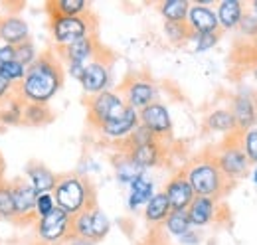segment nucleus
<instances>
[{
    "label": "nucleus",
    "mask_w": 257,
    "mask_h": 245,
    "mask_svg": "<svg viewBox=\"0 0 257 245\" xmlns=\"http://www.w3.org/2000/svg\"><path fill=\"white\" fill-rule=\"evenodd\" d=\"M52 194H54L56 206L71 217L97 206L95 188H93L91 180L77 172L58 176V182H56V188Z\"/></svg>",
    "instance_id": "7ed1b4c3"
},
{
    "label": "nucleus",
    "mask_w": 257,
    "mask_h": 245,
    "mask_svg": "<svg viewBox=\"0 0 257 245\" xmlns=\"http://www.w3.org/2000/svg\"><path fill=\"white\" fill-rule=\"evenodd\" d=\"M30 40V24L18 14L0 12V42L8 46H20Z\"/></svg>",
    "instance_id": "a211bd4d"
},
{
    "label": "nucleus",
    "mask_w": 257,
    "mask_h": 245,
    "mask_svg": "<svg viewBox=\"0 0 257 245\" xmlns=\"http://www.w3.org/2000/svg\"><path fill=\"white\" fill-rule=\"evenodd\" d=\"M162 30H164V36H166V40H168L170 44H174V46L188 44L190 30H188L186 22H184V24H172V22H164Z\"/></svg>",
    "instance_id": "f704fd0d"
},
{
    "label": "nucleus",
    "mask_w": 257,
    "mask_h": 245,
    "mask_svg": "<svg viewBox=\"0 0 257 245\" xmlns=\"http://www.w3.org/2000/svg\"><path fill=\"white\" fill-rule=\"evenodd\" d=\"M247 6H249V10L255 14V18H257V0H253V2H247Z\"/></svg>",
    "instance_id": "c03bdc74"
},
{
    "label": "nucleus",
    "mask_w": 257,
    "mask_h": 245,
    "mask_svg": "<svg viewBox=\"0 0 257 245\" xmlns=\"http://www.w3.org/2000/svg\"><path fill=\"white\" fill-rule=\"evenodd\" d=\"M237 30L241 32V36H245V38H251V40H253V38L257 36V18H255V14L249 10V6H245L243 18H241V22H239Z\"/></svg>",
    "instance_id": "58836bf2"
},
{
    "label": "nucleus",
    "mask_w": 257,
    "mask_h": 245,
    "mask_svg": "<svg viewBox=\"0 0 257 245\" xmlns=\"http://www.w3.org/2000/svg\"><path fill=\"white\" fill-rule=\"evenodd\" d=\"M71 215L56 208L52 214L36 219L34 223V239L36 245H60L71 237Z\"/></svg>",
    "instance_id": "0eeeda50"
},
{
    "label": "nucleus",
    "mask_w": 257,
    "mask_h": 245,
    "mask_svg": "<svg viewBox=\"0 0 257 245\" xmlns=\"http://www.w3.org/2000/svg\"><path fill=\"white\" fill-rule=\"evenodd\" d=\"M89 2L85 0H52L46 2L48 16H62V18H73V16H85L89 14Z\"/></svg>",
    "instance_id": "a878e982"
},
{
    "label": "nucleus",
    "mask_w": 257,
    "mask_h": 245,
    "mask_svg": "<svg viewBox=\"0 0 257 245\" xmlns=\"http://www.w3.org/2000/svg\"><path fill=\"white\" fill-rule=\"evenodd\" d=\"M12 190V200H14V210H16V219L20 221H32L34 219V206L38 194L26 180H14L10 182Z\"/></svg>",
    "instance_id": "6ab92c4d"
},
{
    "label": "nucleus",
    "mask_w": 257,
    "mask_h": 245,
    "mask_svg": "<svg viewBox=\"0 0 257 245\" xmlns=\"http://www.w3.org/2000/svg\"><path fill=\"white\" fill-rule=\"evenodd\" d=\"M105 52V48L99 44L97 36H87L71 46H67L64 50L56 52L62 63H79V65H87L91 60H95L97 56H101Z\"/></svg>",
    "instance_id": "2eb2a0df"
},
{
    "label": "nucleus",
    "mask_w": 257,
    "mask_h": 245,
    "mask_svg": "<svg viewBox=\"0 0 257 245\" xmlns=\"http://www.w3.org/2000/svg\"><path fill=\"white\" fill-rule=\"evenodd\" d=\"M216 2H190L186 26L190 34H220L216 10Z\"/></svg>",
    "instance_id": "4468645a"
},
{
    "label": "nucleus",
    "mask_w": 257,
    "mask_h": 245,
    "mask_svg": "<svg viewBox=\"0 0 257 245\" xmlns=\"http://www.w3.org/2000/svg\"><path fill=\"white\" fill-rule=\"evenodd\" d=\"M204 129L208 133H216V135H225V137H231L237 133V125L235 119L229 111V107H218V109H212L206 119H204Z\"/></svg>",
    "instance_id": "b1692460"
},
{
    "label": "nucleus",
    "mask_w": 257,
    "mask_h": 245,
    "mask_svg": "<svg viewBox=\"0 0 257 245\" xmlns=\"http://www.w3.org/2000/svg\"><path fill=\"white\" fill-rule=\"evenodd\" d=\"M117 93L123 97L125 105L135 109V111H143L145 107H149L151 103L159 101V85L155 83V79L147 73H131L128 77L123 79V83L119 85Z\"/></svg>",
    "instance_id": "423d86ee"
},
{
    "label": "nucleus",
    "mask_w": 257,
    "mask_h": 245,
    "mask_svg": "<svg viewBox=\"0 0 257 245\" xmlns=\"http://www.w3.org/2000/svg\"><path fill=\"white\" fill-rule=\"evenodd\" d=\"M162 194L166 196L172 212H186L190 208L192 200L196 198L194 196V190L190 188L188 180H186V176L182 174V170L176 172L168 182L164 184Z\"/></svg>",
    "instance_id": "dca6fc26"
},
{
    "label": "nucleus",
    "mask_w": 257,
    "mask_h": 245,
    "mask_svg": "<svg viewBox=\"0 0 257 245\" xmlns=\"http://www.w3.org/2000/svg\"><path fill=\"white\" fill-rule=\"evenodd\" d=\"M109 231H111V219L97 206L73 215V219H71V235L81 237V239L91 241L95 245L103 241L109 235Z\"/></svg>",
    "instance_id": "1a4fd4ad"
},
{
    "label": "nucleus",
    "mask_w": 257,
    "mask_h": 245,
    "mask_svg": "<svg viewBox=\"0 0 257 245\" xmlns=\"http://www.w3.org/2000/svg\"><path fill=\"white\" fill-rule=\"evenodd\" d=\"M54 121V113L48 105H24V122L30 127H42Z\"/></svg>",
    "instance_id": "7c9ffc66"
},
{
    "label": "nucleus",
    "mask_w": 257,
    "mask_h": 245,
    "mask_svg": "<svg viewBox=\"0 0 257 245\" xmlns=\"http://www.w3.org/2000/svg\"><path fill=\"white\" fill-rule=\"evenodd\" d=\"M182 174L186 176L190 188L194 190V196H206V198L220 200L231 188V184H227L224 174L220 172V168H218V164H216L210 151L192 158L184 166Z\"/></svg>",
    "instance_id": "f03ea898"
},
{
    "label": "nucleus",
    "mask_w": 257,
    "mask_h": 245,
    "mask_svg": "<svg viewBox=\"0 0 257 245\" xmlns=\"http://www.w3.org/2000/svg\"><path fill=\"white\" fill-rule=\"evenodd\" d=\"M155 182L153 178L147 174H143L141 178H137L133 184H128V194H127V208L131 212H139L145 208V204L155 196Z\"/></svg>",
    "instance_id": "5701e85b"
},
{
    "label": "nucleus",
    "mask_w": 257,
    "mask_h": 245,
    "mask_svg": "<svg viewBox=\"0 0 257 245\" xmlns=\"http://www.w3.org/2000/svg\"><path fill=\"white\" fill-rule=\"evenodd\" d=\"M251 73H253V81L257 83V60L253 61V67H251Z\"/></svg>",
    "instance_id": "a18cd8bd"
},
{
    "label": "nucleus",
    "mask_w": 257,
    "mask_h": 245,
    "mask_svg": "<svg viewBox=\"0 0 257 245\" xmlns=\"http://www.w3.org/2000/svg\"><path fill=\"white\" fill-rule=\"evenodd\" d=\"M137 127H139V111H135V109L127 107L125 113H123L121 117H117V119H113V121L101 125V127L95 129V131L101 135V139H105V141H109V143H115V145H121V147H123L125 141L133 135V131H135Z\"/></svg>",
    "instance_id": "ddd939ff"
},
{
    "label": "nucleus",
    "mask_w": 257,
    "mask_h": 245,
    "mask_svg": "<svg viewBox=\"0 0 257 245\" xmlns=\"http://www.w3.org/2000/svg\"><path fill=\"white\" fill-rule=\"evenodd\" d=\"M60 245H95V243H91V241H85V239H81V237L71 235V237H67L64 243H60Z\"/></svg>",
    "instance_id": "37998d69"
},
{
    "label": "nucleus",
    "mask_w": 257,
    "mask_h": 245,
    "mask_svg": "<svg viewBox=\"0 0 257 245\" xmlns=\"http://www.w3.org/2000/svg\"><path fill=\"white\" fill-rule=\"evenodd\" d=\"M162 227L166 229L168 235H174V237L178 239V237L184 235L188 229H192V223H190L188 212H170L168 217L164 219Z\"/></svg>",
    "instance_id": "c756f323"
},
{
    "label": "nucleus",
    "mask_w": 257,
    "mask_h": 245,
    "mask_svg": "<svg viewBox=\"0 0 257 245\" xmlns=\"http://www.w3.org/2000/svg\"><path fill=\"white\" fill-rule=\"evenodd\" d=\"M251 178H253V182L257 184V166H255V170H253V174H251Z\"/></svg>",
    "instance_id": "49530a36"
},
{
    "label": "nucleus",
    "mask_w": 257,
    "mask_h": 245,
    "mask_svg": "<svg viewBox=\"0 0 257 245\" xmlns=\"http://www.w3.org/2000/svg\"><path fill=\"white\" fill-rule=\"evenodd\" d=\"M22 122H24V103L16 95L0 103V125L16 127Z\"/></svg>",
    "instance_id": "c85d7f7f"
},
{
    "label": "nucleus",
    "mask_w": 257,
    "mask_h": 245,
    "mask_svg": "<svg viewBox=\"0 0 257 245\" xmlns=\"http://www.w3.org/2000/svg\"><path fill=\"white\" fill-rule=\"evenodd\" d=\"M218 42H220V34H190L188 38V44L192 46L194 54L210 52Z\"/></svg>",
    "instance_id": "72a5a7b5"
},
{
    "label": "nucleus",
    "mask_w": 257,
    "mask_h": 245,
    "mask_svg": "<svg viewBox=\"0 0 257 245\" xmlns=\"http://www.w3.org/2000/svg\"><path fill=\"white\" fill-rule=\"evenodd\" d=\"M139 125H143L159 141L170 137L172 135V129H174L170 109L164 103H161V101H155L149 107H145L143 111H139Z\"/></svg>",
    "instance_id": "9b49d317"
},
{
    "label": "nucleus",
    "mask_w": 257,
    "mask_h": 245,
    "mask_svg": "<svg viewBox=\"0 0 257 245\" xmlns=\"http://www.w3.org/2000/svg\"><path fill=\"white\" fill-rule=\"evenodd\" d=\"M24 180L32 186L36 194H50L56 188L58 174L40 162H30L24 170Z\"/></svg>",
    "instance_id": "412c9836"
},
{
    "label": "nucleus",
    "mask_w": 257,
    "mask_h": 245,
    "mask_svg": "<svg viewBox=\"0 0 257 245\" xmlns=\"http://www.w3.org/2000/svg\"><path fill=\"white\" fill-rule=\"evenodd\" d=\"M64 81V63L54 50H46L40 52L30 67H26V75L16 87V97L24 105H50V101L62 91Z\"/></svg>",
    "instance_id": "f257e3e1"
},
{
    "label": "nucleus",
    "mask_w": 257,
    "mask_h": 245,
    "mask_svg": "<svg viewBox=\"0 0 257 245\" xmlns=\"http://www.w3.org/2000/svg\"><path fill=\"white\" fill-rule=\"evenodd\" d=\"M178 241L182 245H200L202 243V235H200V231L198 229H188L184 235H180L178 237Z\"/></svg>",
    "instance_id": "ea45409f"
},
{
    "label": "nucleus",
    "mask_w": 257,
    "mask_h": 245,
    "mask_svg": "<svg viewBox=\"0 0 257 245\" xmlns=\"http://www.w3.org/2000/svg\"><path fill=\"white\" fill-rule=\"evenodd\" d=\"M113 83V71H111V61L107 58V50L97 56L95 60H91L79 79V85L85 93V97H93L103 91H109Z\"/></svg>",
    "instance_id": "9d476101"
},
{
    "label": "nucleus",
    "mask_w": 257,
    "mask_h": 245,
    "mask_svg": "<svg viewBox=\"0 0 257 245\" xmlns=\"http://www.w3.org/2000/svg\"><path fill=\"white\" fill-rule=\"evenodd\" d=\"M220 210L222 204L216 198H206V196H196L190 204V208L186 210L190 223L194 229H204L208 225H212L214 221L220 219Z\"/></svg>",
    "instance_id": "f3484780"
},
{
    "label": "nucleus",
    "mask_w": 257,
    "mask_h": 245,
    "mask_svg": "<svg viewBox=\"0 0 257 245\" xmlns=\"http://www.w3.org/2000/svg\"><path fill=\"white\" fill-rule=\"evenodd\" d=\"M0 75H2L10 85L18 87V85L22 83L24 75H26V67H24L22 63H18L16 60H12V61H8V63H4V65L0 67Z\"/></svg>",
    "instance_id": "c9c22d12"
},
{
    "label": "nucleus",
    "mask_w": 257,
    "mask_h": 245,
    "mask_svg": "<svg viewBox=\"0 0 257 245\" xmlns=\"http://www.w3.org/2000/svg\"><path fill=\"white\" fill-rule=\"evenodd\" d=\"M38 56H40V52H38V48H36V44L32 40H28V42H24V44L14 48V60L18 63H22L24 67H30L34 61L38 60Z\"/></svg>",
    "instance_id": "e433bc0d"
},
{
    "label": "nucleus",
    "mask_w": 257,
    "mask_h": 245,
    "mask_svg": "<svg viewBox=\"0 0 257 245\" xmlns=\"http://www.w3.org/2000/svg\"><path fill=\"white\" fill-rule=\"evenodd\" d=\"M253 50H255V54H257V36L253 38Z\"/></svg>",
    "instance_id": "de8ad7c7"
},
{
    "label": "nucleus",
    "mask_w": 257,
    "mask_h": 245,
    "mask_svg": "<svg viewBox=\"0 0 257 245\" xmlns=\"http://www.w3.org/2000/svg\"><path fill=\"white\" fill-rule=\"evenodd\" d=\"M131 156V160L141 166L145 172L151 170V168H157L164 162V149H162L161 141H153L149 145H143V147H135V149H128L123 151Z\"/></svg>",
    "instance_id": "4be33fe9"
},
{
    "label": "nucleus",
    "mask_w": 257,
    "mask_h": 245,
    "mask_svg": "<svg viewBox=\"0 0 257 245\" xmlns=\"http://www.w3.org/2000/svg\"><path fill=\"white\" fill-rule=\"evenodd\" d=\"M2 6H4V2H0V8H2Z\"/></svg>",
    "instance_id": "09e8293b"
},
{
    "label": "nucleus",
    "mask_w": 257,
    "mask_h": 245,
    "mask_svg": "<svg viewBox=\"0 0 257 245\" xmlns=\"http://www.w3.org/2000/svg\"><path fill=\"white\" fill-rule=\"evenodd\" d=\"M12 95H16V87L10 85V83L0 75V103L6 101V99H10Z\"/></svg>",
    "instance_id": "a19ab883"
},
{
    "label": "nucleus",
    "mask_w": 257,
    "mask_h": 245,
    "mask_svg": "<svg viewBox=\"0 0 257 245\" xmlns=\"http://www.w3.org/2000/svg\"><path fill=\"white\" fill-rule=\"evenodd\" d=\"M95 28L97 22L93 14L73 16V18L50 16V36L54 42V52H60L87 36H95Z\"/></svg>",
    "instance_id": "20e7f679"
},
{
    "label": "nucleus",
    "mask_w": 257,
    "mask_h": 245,
    "mask_svg": "<svg viewBox=\"0 0 257 245\" xmlns=\"http://www.w3.org/2000/svg\"><path fill=\"white\" fill-rule=\"evenodd\" d=\"M0 219H4V221L16 219L12 190H10V184H4V182H0Z\"/></svg>",
    "instance_id": "473e14b6"
},
{
    "label": "nucleus",
    "mask_w": 257,
    "mask_h": 245,
    "mask_svg": "<svg viewBox=\"0 0 257 245\" xmlns=\"http://www.w3.org/2000/svg\"><path fill=\"white\" fill-rule=\"evenodd\" d=\"M113 172H115V178H117V182L123 184V186H128V184H133L137 178H141L143 174H147L141 166H137L133 160H131V156L127 153H121L115 154L113 156Z\"/></svg>",
    "instance_id": "393cba45"
},
{
    "label": "nucleus",
    "mask_w": 257,
    "mask_h": 245,
    "mask_svg": "<svg viewBox=\"0 0 257 245\" xmlns=\"http://www.w3.org/2000/svg\"><path fill=\"white\" fill-rule=\"evenodd\" d=\"M229 111L235 119L237 133L253 129L257 125V93L249 89H241L231 97Z\"/></svg>",
    "instance_id": "f8f14e48"
},
{
    "label": "nucleus",
    "mask_w": 257,
    "mask_h": 245,
    "mask_svg": "<svg viewBox=\"0 0 257 245\" xmlns=\"http://www.w3.org/2000/svg\"><path fill=\"white\" fill-rule=\"evenodd\" d=\"M245 6H247V2H241V0H220V2H216L214 10H216L220 32L237 30V26L243 18Z\"/></svg>",
    "instance_id": "aec40b11"
},
{
    "label": "nucleus",
    "mask_w": 257,
    "mask_h": 245,
    "mask_svg": "<svg viewBox=\"0 0 257 245\" xmlns=\"http://www.w3.org/2000/svg\"><path fill=\"white\" fill-rule=\"evenodd\" d=\"M235 135L225 137V141H222L216 149L210 151L216 164H218V168H220V172L224 174L227 184H231V186L239 182V180H243L249 174V168H251L249 160L245 158L243 151L239 149V143H237Z\"/></svg>",
    "instance_id": "39448f33"
},
{
    "label": "nucleus",
    "mask_w": 257,
    "mask_h": 245,
    "mask_svg": "<svg viewBox=\"0 0 257 245\" xmlns=\"http://www.w3.org/2000/svg\"><path fill=\"white\" fill-rule=\"evenodd\" d=\"M56 200H54V194H38L36 198V206H34V219H40L44 215L52 214L56 210Z\"/></svg>",
    "instance_id": "4c0bfd02"
},
{
    "label": "nucleus",
    "mask_w": 257,
    "mask_h": 245,
    "mask_svg": "<svg viewBox=\"0 0 257 245\" xmlns=\"http://www.w3.org/2000/svg\"><path fill=\"white\" fill-rule=\"evenodd\" d=\"M85 109H87V121L93 129H99L101 125L121 117L127 109L123 97L115 89L103 91L93 97H85Z\"/></svg>",
    "instance_id": "6e6552de"
},
{
    "label": "nucleus",
    "mask_w": 257,
    "mask_h": 245,
    "mask_svg": "<svg viewBox=\"0 0 257 245\" xmlns=\"http://www.w3.org/2000/svg\"><path fill=\"white\" fill-rule=\"evenodd\" d=\"M235 137H237L239 149L243 151L245 158L249 160V164H257V127L247 129V131H241Z\"/></svg>",
    "instance_id": "2f4dec72"
},
{
    "label": "nucleus",
    "mask_w": 257,
    "mask_h": 245,
    "mask_svg": "<svg viewBox=\"0 0 257 245\" xmlns=\"http://www.w3.org/2000/svg\"><path fill=\"white\" fill-rule=\"evenodd\" d=\"M157 8H159V14L164 18V22L184 24L186 16H188L190 2L188 0H162L157 4Z\"/></svg>",
    "instance_id": "cd10ccee"
},
{
    "label": "nucleus",
    "mask_w": 257,
    "mask_h": 245,
    "mask_svg": "<svg viewBox=\"0 0 257 245\" xmlns=\"http://www.w3.org/2000/svg\"><path fill=\"white\" fill-rule=\"evenodd\" d=\"M172 210H170V204L166 200V196L161 192H155V196L145 204L143 208V215H145V221L149 225H162L164 219L168 217Z\"/></svg>",
    "instance_id": "bb28decb"
},
{
    "label": "nucleus",
    "mask_w": 257,
    "mask_h": 245,
    "mask_svg": "<svg viewBox=\"0 0 257 245\" xmlns=\"http://www.w3.org/2000/svg\"><path fill=\"white\" fill-rule=\"evenodd\" d=\"M12 60H14V46H8V44L0 42V67Z\"/></svg>",
    "instance_id": "79ce46f5"
}]
</instances>
